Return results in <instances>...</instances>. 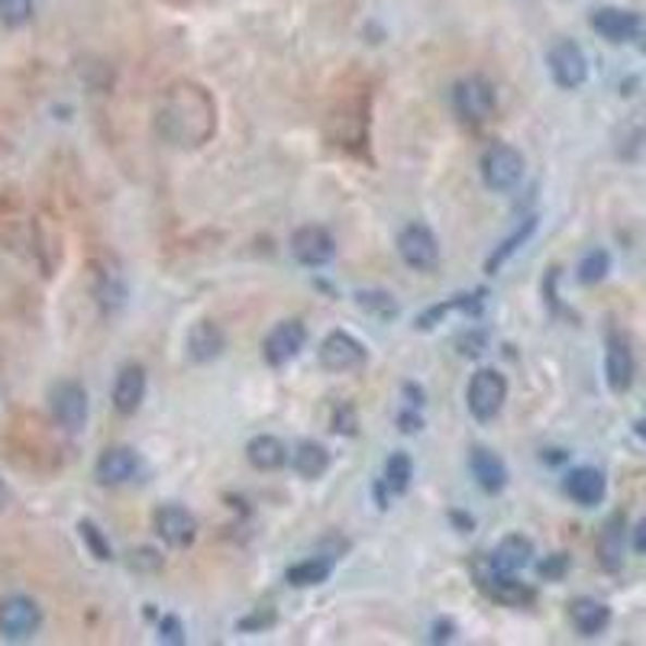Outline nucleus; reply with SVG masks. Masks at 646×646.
Wrapping results in <instances>:
<instances>
[{"instance_id":"1","label":"nucleus","mask_w":646,"mask_h":646,"mask_svg":"<svg viewBox=\"0 0 646 646\" xmlns=\"http://www.w3.org/2000/svg\"><path fill=\"white\" fill-rule=\"evenodd\" d=\"M214 126H217V110L204 88L187 82L169 88L159 107V130L169 139H175L179 146H204Z\"/></svg>"},{"instance_id":"2","label":"nucleus","mask_w":646,"mask_h":646,"mask_svg":"<svg viewBox=\"0 0 646 646\" xmlns=\"http://www.w3.org/2000/svg\"><path fill=\"white\" fill-rule=\"evenodd\" d=\"M504 401H508V378L501 371L478 369L472 375V381L465 388V404L478 424H491L501 414Z\"/></svg>"},{"instance_id":"3","label":"nucleus","mask_w":646,"mask_h":646,"mask_svg":"<svg viewBox=\"0 0 646 646\" xmlns=\"http://www.w3.org/2000/svg\"><path fill=\"white\" fill-rule=\"evenodd\" d=\"M49 411H52V420L69 430V434H78L85 430L88 424V391L82 381L75 378H62L52 385L49 391Z\"/></svg>"},{"instance_id":"4","label":"nucleus","mask_w":646,"mask_h":646,"mask_svg":"<svg viewBox=\"0 0 646 646\" xmlns=\"http://www.w3.org/2000/svg\"><path fill=\"white\" fill-rule=\"evenodd\" d=\"M475 578H478V588L498 601V605H508V608H527L537 601V592L531 585H524L517 578V572H504V569H495L491 559L485 565H475Z\"/></svg>"},{"instance_id":"5","label":"nucleus","mask_w":646,"mask_h":646,"mask_svg":"<svg viewBox=\"0 0 646 646\" xmlns=\"http://www.w3.org/2000/svg\"><path fill=\"white\" fill-rule=\"evenodd\" d=\"M482 179L491 191H511L524 179V156L508 143H495L482 156Z\"/></svg>"},{"instance_id":"6","label":"nucleus","mask_w":646,"mask_h":646,"mask_svg":"<svg viewBox=\"0 0 646 646\" xmlns=\"http://www.w3.org/2000/svg\"><path fill=\"white\" fill-rule=\"evenodd\" d=\"M42 627V611L33 598L26 595H10L0 601V637L3 641H29Z\"/></svg>"},{"instance_id":"7","label":"nucleus","mask_w":646,"mask_h":646,"mask_svg":"<svg viewBox=\"0 0 646 646\" xmlns=\"http://www.w3.org/2000/svg\"><path fill=\"white\" fill-rule=\"evenodd\" d=\"M453 107H456L462 123H472V126L488 123L491 113H495V88H491V82L482 78V75L462 78L460 85L453 88Z\"/></svg>"},{"instance_id":"8","label":"nucleus","mask_w":646,"mask_h":646,"mask_svg":"<svg viewBox=\"0 0 646 646\" xmlns=\"http://www.w3.org/2000/svg\"><path fill=\"white\" fill-rule=\"evenodd\" d=\"M398 253L417 272H434L440 266V243L427 223H407L398 236Z\"/></svg>"},{"instance_id":"9","label":"nucleus","mask_w":646,"mask_h":646,"mask_svg":"<svg viewBox=\"0 0 646 646\" xmlns=\"http://www.w3.org/2000/svg\"><path fill=\"white\" fill-rule=\"evenodd\" d=\"M547 65H550V75L562 92H575L588 82V59L582 52L578 42L572 39H559L553 49L547 52Z\"/></svg>"},{"instance_id":"10","label":"nucleus","mask_w":646,"mask_h":646,"mask_svg":"<svg viewBox=\"0 0 646 646\" xmlns=\"http://www.w3.org/2000/svg\"><path fill=\"white\" fill-rule=\"evenodd\" d=\"M291 256L301 266H307V269H320V266H327L337 256V240H333V233L327 227L304 223L291 236Z\"/></svg>"},{"instance_id":"11","label":"nucleus","mask_w":646,"mask_h":646,"mask_svg":"<svg viewBox=\"0 0 646 646\" xmlns=\"http://www.w3.org/2000/svg\"><path fill=\"white\" fill-rule=\"evenodd\" d=\"M366 359H369L366 346L346 330H333L320 343V366L327 371H353L366 366Z\"/></svg>"},{"instance_id":"12","label":"nucleus","mask_w":646,"mask_h":646,"mask_svg":"<svg viewBox=\"0 0 646 646\" xmlns=\"http://www.w3.org/2000/svg\"><path fill=\"white\" fill-rule=\"evenodd\" d=\"M307 343V327L301 320H281L269 330V337L263 340V359L269 366H288L291 359H297V353L304 350Z\"/></svg>"},{"instance_id":"13","label":"nucleus","mask_w":646,"mask_h":646,"mask_svg":"<svg viewBox=\"0 0 646 646\" xmlns=\"http://www.w3.org/2000/svg\"><path fill=\"white\" fill-rule=\"evenodd\" d=\"M156 534L169 547L185 550V547H191L197 540V517L187 508H182V504H162L156 511Z\"/></svg>"},{"instance_id":"14","label":"nucleus","mask_w":646,"mask_h":646,"mask_svg":"<svg viewBox=\"0 0 646 646\" xmlns=\"http://www.w3.org/2000/svg\"><path fill=\"white\" fill-rule=\"evenodd\" d=\"M605 378L608 388L614 394H624L634 385V353L627 337H621L618 330L608 333V350H605Z\"/></svg>"},{"instance_id":"15","label":"nucleus","mask_w":646,"mask_h":646,"mask_svg":"<svg viewBox=\"0 0 646 646\" xmlns=\"http://www.w3.org/2000/svg\"><path fill=\"white\" fill-rule=\"evenodd\" d=\"M592 29L608 39V42H631L641 29H644V20L641 13L634 10H621V7H601L592 13Z\"/></svg>"},{"instance_id":"16","label":"nucleus","mask_w":646,"mask_h":646,"mask_svg":"<svg viewBox=\"0 0 646 646\" xmlns=\"http://www.w3.org/2000/svg\"><path fill=\"white\" fill-rule=\"evenodd\" d=\"M565 495L582 504V508H595L605 501V491H608V482H605V472L601 468H592V465H578L565 475L562 482Z\"/></svg>"},{"instance_id":"17","label":"nucleus","mask_w":646,"mask_h":646,"mask_svg":"<svg viewBox=\"0 0 646 646\" xmlns=\"http://www.w3.org/2000/svg\"><path fill=\"white\" fill-rule=\"evenodd\" d=\"M143 398H146V369L130 363L117 371V381H113V407L117 414L130 417L143 407Z\"/></svg>"},{"instance_id":"18","label":"nucleus","mask_w":646,"mask_h":646,"mask_svg":"<svg viewBox=\"0 0 646 646\" xmlns=\"http://www.w3.org/2000/svg\"><path fill=\"white\" fill-rule=\"evenodd\" d=\"M139 472V456L126 447H110L100 453V460L94 465V475L100 485H126L130 478H136Z\"/></svg>"},{"instance_id":"19","label":"nucleus","mask_w":646,"mask_h":646,"mask_svg":"<svg viewBox=\"0 0 646 646\" xmlns=\"http://www.w3.org/2000/svg\"><path fill=\"white\" fill-rule=\"evenodd\" d=\"M223 346H227V337H223L220 324H214V320H197L187 330L185 350L191 363H210L223 353Z\"/></svg>"},{"instance_id":"20","label":"nucleus","mask_w":646,"mask_h":646,"mask_svg":"<svg viewBox=\"0 0 646 646\" xmlns=\"http://www.w3.org/2000/svg\"><path fill=\"white\" fill-rule=\"evenodd\" d=\"M468 468H472V478L478 482L482 491H488V495L504 491V485H508V465H504V460L498 453H491L485 447H475L468 453Z\"/></svg>"},{"instance_id":"21","label":"nucleus","mask_w":646,"mask_h":646,"mask_svg":"<svg viewBox=\"0 0 646 646\" xmlns=\"http://www.w3.org/2000/svg\"><path fill=\"white\" fill-rule=\"evenodd\" d=\"M569 618L582 637H598L611 624V608L595 598H575L569 605Z\"/></svg>"},{"instance_id":"22","label":"nucleus","mask_w":646,"mask_h":646,"mask_svg":"<svg viewBox=\"0 0 646 646\" xmlns=\"http://www.w3.org/2000/svg\"><path fill=\"white\" fill-rule=\"evenodd\" d=\"M531 559H534V540L524 537V534H511L491 553V565L495 569H504V572H521V569L531 565Z\"/></svg>"},{"instance_id":"23","label":"nucleus","mask_w":646,"mask_h":646,"mask_svg":"<svg viewBox=\"0 0 646 646\" xmlns=\"http://www.w3.org/2000/svg\"><path fill=\"white\" fill-rule=\"evenodd\" d=\"M246 460L259 472H276L288 462V447L272 434H259L246 443Z\"/></svg>"},{"instance_id":"24","label":"nucleus","mask_w":646,"mask_h":646,"mask_svg":"<svg viewBox=\"0 0 646 646\" xmlns=\"http://www.w3.org/2000/svg\"><path fill=\"white\" fill-rule=\"evenodd\" d=\"M482 297H485V291H475V294H453L450 301H443V304H434L430 310H424L420 317H417V330H434L447 314H453V310H462V314H482Z\"/></svg>"},{"instance_id":"25","label":"nucleus","mask_w":646,"mask_h":646,"mask_svg":"<svg viewBox=\"0 0 646 646\" xmlns=\"http://www.w3.org/2000/svg\"><path fill=\"white\" fill-rule=\"evenodd\" d=\"M537 223H540L537 217H524V223H517V227H514V233H511V236H504V240L495 246V253H491V256H488V263H485V272H488V276H498V269H501V266H504V263H508V259H511V256H514V253H517V249L534 236V233H537Z\"/></svg>"},{"instance_id":"26","label":"nucleus","mask_w":646,"mask_h":646,"mask_svg":"<svg viewBox=\"0 0 646 646\" xmlns=\"http://www.w3.org/2000/svg\"><path fill=\"white\" fill-rule=\"evenodd\" d=\"M621 559H624V517L614 514L605 524L601 537H598V562H601V569L618 572L621 569Z\"/></svg>"},{"instance_id":"27","label":"nucleus","mask_w":646,"mask_h":646,"mask_svg":"<svg viewBox=\"0 0 646 646\" xmlns=\"http://www.w3.org/2000/svg\"><path fill=\"white\" fill-rule=\"evenodd\" d=\"M330 575H333V559H327V556H314V559H304V562L288 565L284 582H288V585H294V588H314V585H324Z\"/></svg>"},{"instance_id":"28","label":"nucleus","mask_w":646,"mask_h":646,"mask_svg":"<svg viewBox=\"0 0 646 646\" xmlns=\"http://www.w3.org/2000/svg\"><path fill=\"white\" fill-rule=\"evenodd\" d=\"M291 468L301 478H320L330 468V453L317 440H301L291 453Z\"/></svg>"},{"instance_id":"29","label":"nucleus","mask_w":646,"mask_h":646,"mask_svg":"<svg viewBox=\"0 0 646 646\" xmlns=\"http://www.w3.org/2000/svg\"><path fill=\"white\" fill-rule=\"evenodd\" d=\"M94 294H97V301H100V307H103V310H117V307H123V301H126V284H123L120 272H113V269H100Z\"/></svg>"},{"instance_id":"30","label":"nucleus","mask_w":646,"mask_h":646,"mask_svg":"<svg viewBox=\"0 0 646 646\" xmlns=\"http://www.w3.org/2000/svg\"><path fill=\"white\" fill-rule=\"evenodd\" d=\"M414 478V462L407 453H391L385 462V488L391 495H404Z\"/></svg>"},{"instance_id":"31","label":"nucleus","mask_w":646,"mask_h":646,"mask_svg":"<svg viewBox=\"0 0 646 646\" xmlns=\"http://www.w3.org/2000/svg\"><path fill=\"white\" fill-rule=\"evenodd\" d=\"M356 301L359 307L371 314L375 320H394L398 317V301L388 294V291H378V288H369V291H356Z\"/></svg>"},{"instance_id":"32","label":"nucleus","mask_w":646,"mask_h":646,"mask_svg":"<svg viewBox=\"0 0 646 646\" xmlns=\"http://www.w3.org/2000/svg\"><path fill=\"white\" fill-rule=\"evenodd\" d=\"M608 272H611V253L608 249H592L578 263V281L582 284H598V281L608 278Z\"/></svg>"},{"instance_id":"33","label":"nucleus","mask_w":646,"mask_h":646,"mask_svg":"<svg viewBox=\"0 0 646 646\" xmlns=\"http://www.w3.org/2000/svg\"><path fill=\"white\" fill-rule=\"evenodd\" d=\"M78 537L85 540V547L92 550V556L97 562H110V559H113V550H110L103 531H100L94 521H78Z\"/></svg>"},{"instance_id":"34","label":"nucleus","mask_w":646,"mask_h":646,"mask_svg":"<svg viewBox=\"0 0 646 646\" xmlns=\"http://www.w3.org/2000/svg\"><path fill=\"white\" fill-rule=\"evenodd\" d=\"M33 20V0H0V23L16 29Z\"/></svg>"},{"instance_id":"35","label":"nucleus","mask_w":646,"mask_h":646,"mask_svg":"<svg viewBox=\"0 0 646 646\" xmlns=\"http://www.w3.org/2000/svg\"><path fill=\"white\" fill-rule=\"evenodd\" d=\"M537 572H540V578H550V582L565 578V572H569V556L565 553L547 556L544 562H537Z\"/></svg>"},{"instance_id":"36","label":"nucleus","mask_w":646,"mask_h":646,"mask_svg":"<svg viewBox=\"0 0 646 646\" xmlns=\"http://www.w3.org/2000/svg\"><path fill=\"white\" fill-rule=\"evenodd\" d=\"M485 343H488V333H485L482 327L465 330L460 340H456V346H460L462 356H478V353H485Z\"/></svg>"},{"instance_id":"37","label":"nucleus","mask_w":646,"mask_h":646,"mask_svg":"<svg viewBox=\"0 0 646 646\" xmlns=\"http://www.w3.org/2000/svg\"><path fill=\"white\" fill-rule=\"evenodd\" d=\"M130 569H136V572H156L159 565H162V556L156 553V550H149V547H139V550H133L130 553Z\"/></svg>"},{"instance_id":"38","label":"nucleus","mask_w":646,"mask_h":646,"mask_svg":"<svg viewBox=\"0 0 646 646\" xmlns=\"http://www.w3.org/2000/svg\"><path fill=\"white\" fill-rule=\"evenodd\" d=\"M356 427H359V420H356V411H353V404H343V407H337V414H333V434L356 437Z\"/></svg>"},{"instance_id":"39","label":"nucleus","mask_w":646,"mask_h":646,"mask_svg":"<svg viewBox=\"0 0 646 646\" xmlns=\"http://www.w3.org/2000/svg\"><path fill=\"white\" fill-rule=\"evenodd\" d=\"M159 641L162 644H185V627H182V621L175 614H166L159 621Z\"/></svg>"},{"instance_id":"40","label":"nucleus","mask_w":646,"mask_h":646,"mask_svg":"<svg viewBox=\"0 0 646 646\" xmlns=\"http://www.w3.org/2000/svg\"><path fill=\"white\" fill-rule=\"evenodd\" d=\"M398 427H401L404 434H417V430H424V417H420V411H417V407H401V411H398Z\"/></svg>"},{"instance_id":"41","label":"nucleus","mask_w":646,"mask_h":646,"mask_svg":"<svg viewBox=\"0 0 646 646\" xmlns=\"http://www.w3.org/2000/svg\"><path fill=\"white\" fill-rule=\"evenodd\" d=\"M272 624H276V611L269 608V611H256L253 618H243L236 627L240 631H263V627H272Z\"/></svg>"},{"instance_id":"42","label":"nucleus","mask_w":646,"mask_h":646,"mask_svg":"<svg viewBox=\"0 0 646 646\" xmlns=\"http://www.w3.org/2000/svg\"><path fill=\"white\" fill-rule=\"evenodd\" d=\"M456 637V624L453 621H437V627H434V644H447V641H453Z\"/></svg>"},{"instance_id":"43","label":"nucleus","mask_w":646,"mask_h":646,"mask_svg":"<svg viewBox=\"0 0 646 646\" xmlns=\"http://www.w3.org/2000/svg\"><path fill=\"white\" fill-rule=\"evenodd\" d=\"M634 550L646 556V517L637 524V531H634Z\"/></svg>"},{"instance_id":"44","label":"nucleus","mask_w":646,"mask_h":646,"mask_svg":"<svg viewBox=\"0 0 646 646\" xmlns=\"http://www.w3.org/2000/svg\"><path fill=\"white\" fill-rule=\"evenodd\" d=\"M453 521H456V524H460L462 534H465V531H472V527H475V521H468V517H462V514H453Z\"/></svg>"},{"instance_id":"45","label":"nucleus","mask_w":646,"mask_h":646,"mask_svg":"<svg viewBox=\"0 0 646 646\" xmlns=\"http://www.w3.org/2000/svg\"><path fill=\"white\" fill-rule=\"evenodd\" d=\"M637 437H641V440H646V417L644 420H637Z\"/></svg>"},{"instance_id":"46","label":"nucleus","mask_w":646,"mask_h":646,"mask_svg":"<svg viewBox=\"0 0 646 646\" xmlns=\"http://www.w3.org/2000/svg\"><path fill=\"white\" fill-rule=\"evenodd\" d=\"M7 504V488H3V482H0V508Z\"/></svg>"}]
</instances>
